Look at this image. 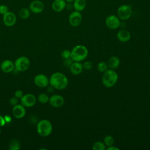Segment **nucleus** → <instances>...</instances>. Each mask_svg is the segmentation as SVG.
Wrapping results in <instances>:
<instances>
[{
  "label": "nucleus",
  "mask_w": 150,
  "mask_h": 150,
  "mask_svg": "<svg viewBox=\"0 0 150 150\" xmlns=\"http://www.w3.org/2000/svg\"><path fill=\"white\" fill-rule=\"evenodd\" d=\"M30 12H31L29 8H23L19 10L18 12V15L21 19L25 20L29 18L30 15Z\"/></svg>",
  "instance_id": "obj_21"
},
{
  "label": "nucleus",
  "mask_w": 150,
  "mask_h": 150,
  "mask_svg": "<svg viewBox=\"0 0 150 150\" xmlns=\"http://www.w3.org/2000/svg\"><path fill=\"white\" fill-rule=\"evenodd\" d=\"M73 60L71 58L65 59L64 62V65L67 67H70L71 64L73 63Z\"/></svg>",
  "instance_id": "obj_32"
},
{
  "label": "nucleus",
  "mask_w": 150,
  "mask_h": 150,
  "mask_svg": "<svg viewBox=\"0 0 150 150\" xmlns=\"http://www.w3.org/2000/svg\"><path fill=\"white\" fill-rule=\"evenodd\" d=\"M21 103L25 107H32L36 103V98L32 94H26L21 98Z\"/></svg>",
  "instance_id": "obj_10"
},
{
  "label": "nucleus",
  "mask_w": 150,
  "mask_h": 150,
  "mask_svg": "<svg viewBox=\"0 0 150 150\" xmlns=\"http://www.w3.org/2000/svg\"><path fill=\"white\" fill-rule=\"evenodd\" d=\"M34 83L39 87H46L49 84V79L44 74H38L34 78Z\"/></svg>",
  "instance_id": "obj_12"
},
{
  "label": "nucleus",
  "mask_w": 150,
  "mask_h": 150,
  "mask_svg": "<svg viewBox=\"0 0 150 150\" xmlns=\"http://www.w3.org/2000/svg\"><path fill=\"white\" fill-rule=\"evenodd\" d=\"M105 23L107 28L112 30L116 29L121 26L120 18L115 15H108L105 20Z\"/></svg>",
  "instance_id": "obj_7"
},
{
  "label": "nucleus",
  "mask_w": 150,
  "mask_h": 150,
  "mask_svg": "<svg viewBox=\"0 0 150 150\" xmlns=\"http://www.w3.org/2000/svg\"><path fill=\"white\" fill-rule=\"evenodd\" d=\"M118 79L117 73L112 69H107L103 75L102 82L105 87H112L117 82Z\"/></svg>",
  "instance_id": "obj_3"
},
{
  "label": "nucleus",
  "mask_w": 150,
  "mask_h": 150,
  "mask_svg": "<svg viewBox=\"0 0 150 150\" xmlns=\"http://www.w3.org/2000/svg\"><path fill=\"white\" fill-rule=\"evenodd\" d=\"M66 4L65 0H54L52 4V8L56 12H60L66 8Z\"/></svg>",
  "instance_id": "obj_16"
},
{
  "label": "nucleus",
  "mask_w": 150,
  "mask_h": 150,
  "mask_svg": "<svg viewBox=\"0 0 150 150\" xmlns=\"http://www.w3.org/2000/svg\"><path fill=\"white\" fill-rule=\"evenodd\" d=\"M9 149L11 150H18L20 149V144L17 140L13 139L9 143Z\"/></svg>",
  "instance_id": "obj_26"
},
{
  "label": "nucleus",
  "mask_w": 150,
  "mask_h": 150,
  "mask_svg": "<svg viewBox=\"0 0 150 150\" xmlns=\"http://www.w3.org/2000/svg\"><path fill=\"white\" fill-rule=\"evenodd\" d=\"M107 150H119V148L116 147V146H114L113 145H111V146H108V148H107Z\"/></svg>",
  "instance_id": "obj_34"
},
{
  "label": "nucleus",
  "mask_w": 150,
  "mask_h": 150,
  "mask_svg": "<svg viewBox=\"0 0 150 150\" xmlns=\"http://www.w3.org/2000/svg\"><path fill=\"white\" fill-rule=\"evenodd\" d=\"M12 114L15 118L17 119L22 118L26 114V110L25 107L22 104H17L13 106L12 108Z\"/></svg>",
  "instance_id": "obj_14"
},
{
  "label": "nucleus",
  "mask_w": 150,
  "mask_h": 150,
  "mask_svg": "<svg viewBox=\"0 0 150 150\" xmlns=\"http://www.w3.org/2000/svg\"><path fill=\"white\" fill-rule=\"evenodd\" d=\"M107 64L104 62H101L97 64V70L100 73H104L108 69Z\"/></svg>",
  "instance_id": "obj_25"
},
{
  "label": "nucleus",
  "mask_w": 150,
  "mask_h": 150,
  "mask_svg": "<svg viewBox=\"0 0 150 150\" xmlns=\"http://www.w3.org/2000/svg\"><path fill=\"white\" fill-rule=\"evenodd\" d=\"M49 84L57 90L65 89L69 84L67 77L61 72H56L52 74L49 79Z\"/></svg>",
  "instance_id": "obj_1"
},
{
  "label": "nucleus",
  "mask_w": 150,
  "mask_h": 150,
  "mask_svg": "<svg viewBox=\"0 0 150 150\" xmlns=\"http://www.w3.org/2000/svg\"><path fill=\"white\" fill-rule=\"evenodd\" d=\"M117 38L121 42H127L131 39V33L126 29H121L117 32Z\"/></svg>",
  "instance_id": "obj_17"
},
{
  "label": "nucleus",
  "mask_w": 150,
  "mask_h": 150,
  "mask_svg": "<svg viewBox=\"0 0 150 150\" xmlns=\"http://www.w3.org/2000/svg\"><path fill=\"white\" fill-rule=\"evenodd\" d=\"M93 63L90 61H86L83 64V69L86 70H90L93 67Z\"/></svg>",
  "instance_id": "obj_29"
},
{
  "label": "nucleus",
  "mask_w": 150,
  "mask_h": 150,
  "mask_svg": "<svg viewBox=\"0 0 150 150\" xmlns=\"http://www.w3.org/2000/svg\"><path fill=\"white\" fill-rule=\"evenodd\" d=\"M16 16L12 11H8L5 14L3 15L2 21L4 24L8 26L11 27L13 26L16 22Z\"/></svg>",
  "instance_id": "obj_9"
},
{
  "label": "nucleus",
  "mask_w": 150,
  "mask_h": 150,
  "mask_svg": "<svg viewBox=\"0 0 150 150\" xmlns=\"http://www.w3.org/2000/svg\"><path fill=\"white\" fill-rule=\"evenodd\" d=\"M15 69L19 71H25L27 70L30 66V60L26 56H21L18 57L14 63Z\"/></svg>",
  "instance_id": "obj_6"
},
{
  "label": "nucleus",
  "mask_w": 150,
  "mask_h": 150,
  "mask_svg": "<svg viewBox=\"0 0 150 150\" xmlns=\"http://www.w3.org/2000/svg\"><path fill=\"white\" fill-rule=\"evenodd\" d=\"M38 134L42 137H46L50 135L53 130L51 122L46 119H43L38 122L36 127Z\"/></svg>",
  "instance_id": "obj_4"
},
{
  "label": "nucleus",
  "mask_w": 150,
  "mask_h": 150,
  "mask_svg": "<svg viewBox=\"0 0 150 150\" xmlns=\"http://www.w3.org/2000/svg\"><path fill=\"white\" fill-rule=\"evenodd\" d=\"M61 56H62V57L64 60L69 59L71 57V51L67 49H65L62 51L61 53Z\"/></svg>",
  "instance_id": "obj_27"
},
{
  "label": "nucleus",
  "mask_w": 150,
  "mask_h": 150,
  "mask_svg": "<svg viewBox=\"0 0 150 150\" xmlns=\"http://www.w3.org/2000/svg\"><path fill=\"white\" fill-rule=\"evenodd\" d=\"M1 128H0V134H1Z\"/></svg>",
  "instance_id": "obj_37"
},
{
  "label": "nucleus",
  "mask_w": 150,
  "mask_h": 150,
  "mask_svg": "<svg viewBox=\"0 0 150 150\" xmlns=\"http://www.w3.org/2000/svg\"><path fill=\"white\" fill-rule=\"evenodd\" d=\"M69 22L73 27H77L79 26L83 20V16L80 12L74 11L70 13L69 16Z\"/></svg>",
  "instance_id": "obj_8"
},
{
  "label": "nucleus",
  "mask_w": 150,
  "mask_h": 150,
  "mask_svg": "<svg viewBox=\"0 0 150 150\" xmlns=\"http://www.w3.org/2000/svg\"><path fill=\"white\" fill-rule=\"evenodd\" d=\"M117 16L120 20L126 21L132 15V8L127 4L120 5L117 9Z\"/></svg>",
  "instance_id": "obj_5"
},
{
  "label": "nucleus",
  "mask_w": 150,
  "mask_h": 150,
  "mask_svg": "<svg viewBox=\"0 0 150 150\" xmlns=\"http://www.w3.org/2000/svg\"><path fill=\"white\" fill-rule=\"evenodd\" d=\"M70 70L71 74L73 75H79L80 74L83 70V64H81L80 62H74L70 66Z\"/></svg>",
  "instance_id": "obj_18"
},
{
  "label": "nucleus",
  "mask_w": 150,
  "mask_h": 150,
  "mask_svg": "<svg viewBox=\"0 0 150 150\" xmlns=\"http://www.w3.org/2000/svg\"><path fill=\"white\" fill-rule=\"evenodd\" d=\"M104 143L107 146L113 145L114 143V139L111 135H107L104 138Z\"/></svg>",
  "instance_id": "obj_24"
},
{
  "label": "nucleus",
  "mask_w": 150,
  "mask_h": 150,
  "mask_svg": "<svg viewBox=\"0 0 150 150\" xmlns=\"http://www.w3.org/2000/svg\"><path fill=\"white\" fill-rule=\"evenodd\" d=\"M88 54V51L87 48L84 45H79L72 49L70 58L73 62H81L87 58Z\"/></svg>",
  "instance_id": "obj_2"
},
{
  "label": "nucleus",
  "mask_w": 150,
  "mask_h": 150,
  "mask_svg": "<svg viewBox=\"0 0 150 150\" xmlns=\"http://www.w3.org/2000/svg\"><path fill=\"white\" fill-rule=\"evenodd\" d=\"M9 11V9L7 5L5 4H1L0 5V14L1 15H4L6 12Z\"/></svg>",
  "instance_id": "obj_28"
},
{
  "label": "nucleus",
  "mask_w": 150,
  "mask_h": 150,
  "mask_svg": "<svg viewBox=\"0 0 150 150\" xmlns=\"http://www.w3.org/2000/svg\"><path fill=\"white\" fill-rule=\"evenodd\" d=\"M49 96L45 93H40L38 96V100L39 103L42 104H46L49 101Z\"/></svg>",
  "instance_id": "obj_22"
},
{
  "label": "nucleus",
  "mask_w": 150,
  "mask_h": 150,
  "mask_svg": "<svg viewBox=\"0 0 150 150\" xmlns=\"http://www.w3.org/2000/svg\"><path fill=\"white\" fill-rule=\"evenodd\" d=\"M107 64L110 69L115 70L120 66V60L117 56H111L108 59Z\"/></svg>",
  "instance_id": "obj_19"
},
{
  "label": "nucleus",
  "mask_w": 150,
  "mask_h": 150,
  "mask_svg": "<svg viewBox=\"0 0 150 150\" xmlns=\"http://www.w3.org/2000/svg\"><path fill=\"white\" fill-rule=\"evenodd\" d=\"M1 69L2 71L8 73L12 72L15 69L14 63L11 60H5L1 64Z\"/></svg>",
  "instance_id": "obj_15"
},
{
  "label": "nucleus",
  "mask_w": 150,
  "mask_h": 150,
  "mask_svg": "<svg viewBox=\"0 0 150 150\" xmlns=\"http://www.w3.org/2000/svg\"><path fill=\"white\" fill-rule=\"evenodd\" d=\"M30 12L33 13H40L45 9V5L43 2L40 0H33L29 4Z\"/></svg>",
  "instance_id": "obj_11"
},
{
  "label": "nucleus",
  "mask_w": 150,
  "mask_h": 150,
  "mask_svg": "<svg viewBox=\"0 0 150 150\" xmlns=\"http://www.w3.org/2000/svg\"><path fill=\"white\" fill-rule=\"evenodd\" d=\"M4 118H5V121L6 122H10L11 121V118H10V117H9V116H8V115H6V116H5V117H4Z\"/></svg>",
  "instance_id": "obj_35"
},
{
  "label": "nucleus",
  "mask_w": 150,
  "mask_h": 150,
  "mask_svg": "<svg viewBox=\"0 0 150 150\" xmlns=\"http://www.w3.org/2000/svg\"><path fill=\"white\" fill-rule=\"evenodd\" d=\"M93 150H104L105 149V145L101 141L95 142L92 146Z\"/></svg>",
  "instance_id": "obj_23"
},
{
  "label": "nucleus",
  "mask_w": 150,
  "mask_h": 150,
  "mask_svg": "<svg viewBox=\"0 0 150 150\" xmlns=\"http://www.w3.org/2000/svg\"><path fill=\"white\" fill-rule=\"evenodd\" d=\"M5 123L6 121L5 120V118L2 116L0 115V127H3L5 124Z\"/></svg>",
  "instance_id": "obj_33"
},
{
  "label": "nucleus",
  "mask_w": 150,
  "mask_h": 150,
  "mask_svg": "<svg viewBox=\"0 0 150 150\" xmlns=\"http://www.w3.org/2000/svg\"><path fill=\"white\" fill-rule=\"evenodd\" d=\"M65 1L67 3H73L74 1V0H65Z\"/></svg>",
  "instance_id": "obj_36"
},
{
  "label": "nucleus",
  "mask_w": 150,
  "mask_h": 150,
  "mask_svg": "<svg viewBox=\"0 0 150 150\" xmlns=\"http://www.w3.org/2000/svg\"><path fill=\"white\" fill-rule=\"evenodd\" d=\"M23 92L21 90H16L15 92V94H14V96L16 97V98H18V99L19 98H21L22 97V96H23Z\"/></svg>",
  "instance_id": "obj_31"
},
{
  "label": "nucleus",
  "mask_w": 150,
  "mask_h": 150,
  "mask_svg": "<svg viewBox=\"0 0 150 150\" xmlns=\"http://www.w3.org/2000/svg\"><path fill=\"white\" fill-rule=\"evenodd\" d=\"M9 103L11 104V105H12L13 106L17 105L18 103V98L15 96L12 97L9 100Z\"/></svg>",
  "instance_id": "obj_30"
},
{
  "label": "nucleus",
  "mask_w": 150,
  "mask_h": 150,
  "mask_svg": "<svg viewBox=\"0 0 150 150\" xmlns=\"http://www.w3.org/2000/svg\"><path fill=\"white\" fill-rule=\"evenodd\" d=\"M49 104L54 108H59L62 107L64 103V98L59 94H53L49 100Z\"/></svg>",
  "instance_id": "obj_13"
},
{
  "label": "nucleus",
  "mask_w": 150,
  "mask_h": 150,
  "mask_svg": "<svg viewBox=\"0 0 150 150\" xmlns=\"http://www.w3.org/2000/svg\"><path fill=\"white\" fill-rule=\"evenodd\" d=\"M73 5L75 11L81 12L86 8L87 2L86 0H74Z\"/></svg>",
  "instance_id": "obj_20"
}]
</instances>
